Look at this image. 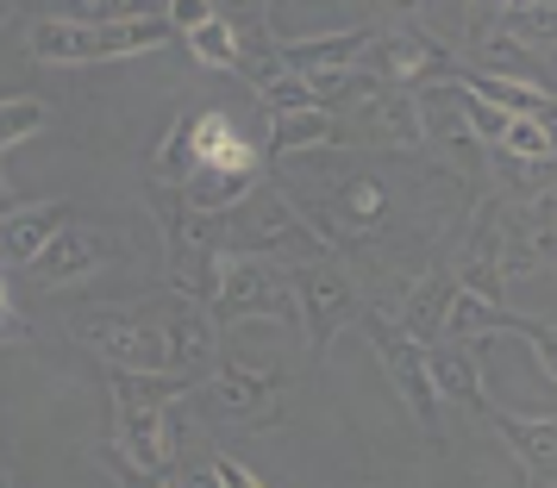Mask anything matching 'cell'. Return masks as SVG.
Wrapping results in <instances>:
<instances>
[{
    "mask_svg": "<svg viewBox=\"0 0 557 488\" xmlns=\"http://www.w3.org/2000/svg\"><path fill=\"white\" fill-rule=\"evenodd\" d=\"M201 220H207V238L226 258H270V251L301 258V263L326 258V245L301 220V207L288 201V195H276V188H263V182H257L251 195H238L232 207H220V213H201Z\"/></svg>",
    "mask_w": 557,
    "mask_h": 488,
    "instance_id": "cell-1",
    "label": "cell"
},
{
    "mask_svg": "<svg viewBox=\"0 0 557 488\" xmlns=\"http://www.w3.org/2000/svg\"><path fill=\"white\" fill-rule=\"evenodd\" d=\"M288 288H295V308H301V333L307 345H313V358H326L332 338L345 333V326H357L363 320V295H357V283L338 270L332 258H307L288 270Z\"/></svg>",
    "mask_w": 557,
    "mask_h": 488,
    "instance_id": "cell-2",
    "label": "cell"
},
{
    "mask_svg": "<svg viewBox=\"0 0 557 488\" xmlns=\"http://www.w3.org/2000/svg\"><path fill=\"white\" fill-rule=\"evenodd\" d=\"M363 333H370V351H376V363L388 370V388L407 401V413H413L426 433H438V388H432V370H426V345L382 308H363Z\"/></svg>",
    "mask_w": 557,
    "mask_h": 488,
    "instance_id": "cell-3",
    "label": "cell"
},
{
    "mask_svg": "<svg viewBox=\"0 0 557 488\" xmlns=\"http://www.w3.org/2000/svg\"><path fill=\"white\" fill-rule=\"evenodd\" d=\"M282 320L301 326L295 288L270 258H220V295H213V320Z\"/></svg>",
    "mask_w": 557,
    "mask_h": 488,
    "instance_id": "cell-4",
    "label": "cell"
},
{
    "mask_svg": "<svg viewBox=\"0 0 557 488\" xmlns=\"http://www.w3.org/2000/svg\"><path fill=\"white\" fill-rule=\"evenodd\" d=\"M76 338L107 363V370H176L163 320H138V313H82Z\"/></svg>",
    "mask_w": 557,
    "mask_h": 488,
    "instance_id": "cell-5",
    "label": "cell"
},
{
    "mask_svg": "<svg viewBox=\"0 0 557 488\" xmlns=\"http://www.w3.org/2000/svg\"><path fill=\"white\" fill-rule=\"evenodd\" d=\"M207 408L238 426H270L282 413V376L276 370H251V363H220L207 383H195Z\"/></svg>",
    "mask_w": 557,
    "mask_h": 488,
    "instance_id": "cell-6",
    "label": "cell"
},
{
    "mask_svg": "<svg viewBox=\"0 0 557 488\" xmlns=\"http://www.w3.org/2000/svg\"><path fill=\"white\" fill-rule=\"evenodd\" d=\"M113 258H120V232L70 220V226H57V238L32 258V276L45 288H70V283H82V276H95V270L113 263Z\"/></svg>",
    "mask_w": 557,
    "mask_h": 488,
    "instance_id": "cell-7",
    "label": "cell"
},
{
    "mask_svg": "<svg viewBox=\"0 0 557 488\" xmlns=\"http://www.w3.org/2000/svg\"><path fill=\"white\" fill-rule=\"evenodd\" d=\"M370 63H376V76L388 88H426V82H445L457 70L451 57L432 45L426 32H376L370 38Z\"/></svg>",
    "mask_w": 557,
    "mask_h": 488,
    "instance_id": "cell-8",
    "label": "cell"
},
{
    "mask_svg": "<svg viewBox=\"0 0 557 488\" xmlns=\"http://www.w3.org/2000/svg\"><path fill=\"white\" fill-rule=\"evenodd\" d=\"M163 338H170V358H176L182 376L207 383V376L220 370V320H213V308L170 295V308H163Z\"/></svg>",
    "mask_w": 557,
    "mask_h": 488,
    "instance_id": "cell-9",
    "label": "cell"
},
{
    "mask_svg": "<svg viewBox=\"0 0 557 488\" xmlns=\"http://www.w3.org/2000/svg\"><path fill=\"white\" fill-rule=\"evenodd\" d=\"M107 445L138 470H170L176 463V408H113Z\"/></svg>",
    "mask_w": 557,
    "mask_h": 488,
    "instance_id": "cell-10",
    "label": "cell"
},
{
    "mask_svg": "<svg viewBox=\"0 0 557 488\" xmlns=\"http://www.w3.org/2000/svg\"><path fill=\"white\" fill-rule=\"evenodd\" d=\"M26 57L32 63H51V70H82V63H107V45H101V26L95 20L45 13L26 32Z\"/></svg>",
    "mask_w": 557,
    "mask_h": 488,
    "instance_id": "cell-11",
    "label": "cell"
},
{
    "mask_svg": "<svg viewBox=\"0 0 557 488\" xmlns=\"http://www.w3.org/2000/svg\"><path fill=\"white\" fill-rule=\"evenodd\" d=\"M357 120L370 132V145H388V151H420L426 145V120H420V95L413 88H382L357 107Z\"/></svg>",
    "mask_w": 557,
    "mask_h": 488,
    "instance_id": "cell-12",
    "label": "cell"
},
{
    "mask_svg": "<svg viewBox=\"0 0 557 488\" xmlns=\"http://www.w3.org/2000/svg\"><path fill=\"white\" fill-rule=\"evenodd\" d=\"M276 38V32H270ZM370 38L376 32H320V38H276L282 70L295 76H320V70H357L370 57Z\"/></svg>",
    "mask_w": 557,
    "mask_h": 488,
    "instance_id": "cell-13",
    "label": "cell"
},
{
    "mask_svg": "<svg viewBox=\"0 0 557 488\" xmlns=\"http://www.w3.org/2000/svg\"><path fill=\"white\" fill-rule=\"evenodd\" d=\"M482 420L507 438V451L527 463V476H557V413H502V408H482Z\"/></svg>",
    "mask_w": 557,
    "mask_h": 488,
    "instance_id": "cell-14",
    "label": "cell"
},
{
    "mask_svg": "<svg viewBox=\"0 0 557 488\" xmlns=\"http://www.w3.org/2000/svg\"><path fill=\"white\" fill-rule=\"evenodd\" d=\"M70 220H76V213L63 201H20L0 220V263H26L32 270V258H38L57 238V226H70Z\"/></svg>",
    "mask_w": 557,
    "mask_h": 488,
    "instance_id": "cell-15",
    "label": "cell"
},
{
    "mask_svg": "<svg viewBox=\"0 0 557 488\" xmlns=\"http://www.w3.org/2000/svg\"><path fill=\"white\" fill-rule=\"evenodd\" d=\"M338 145V120L326 107H288V113H270V138H263V157L270 163H295L307 151H332Z\"/></svg>",
    "mask_w": 557,
    "mask_h": 488,
    "instance_id": "cell-16",
    "label": "cell"
},
{
    "mask_svg": "<svg viewBox=\"0 0 557 488\" xmlns=\"http://www.w3.org/2000/svg\"><path fill=\"white\" fill-rule=\"evenodd\" d=\"M426 370H432V388L438 401H463V408H488L482 401V345H457V338H438L426 345Z\"/></svg>",
    "mask_w": 557,
    "mask_h": 488,
    "instance_id": "cell-17",
    "label": "cell"
},
{
    "mask_svg": "<svg viewBox=\"0 0 557 488\" xmlns=\"http://www.w3.org/2000/svg\"><path fill=\"white\" fill-rule=\"evenodd\" d=\"M451 301H457V276L451 270H426L420 283L407 288V301H401L395 320H401L420 345H438V338H445V320H451Z\"/></svg>",
    "mask_w": 557,
    "mask_h": 488,
    "instance_id": "cell-18",
    "label": "cell"
},
{
    "mask_svg": "<svg viewBox=\"0 0 557 488\" xmlns=\"http://www.w3.org/2000/svg\"><path fill=\"white\" fill-rule=\"evenodd\" d=\"M145 176H151V188H188L195 182V113H176L170 120L163 145L145 163Z\"/></svg>",
    "mask_w": 557,
    "mask_h": 488,
    "instance_id": "cell-19",
    "label": "cell"
},
{
    "mask_svg": "<svg viewBox=\"0 0 557 488\" xmlns=\"http://www.w3.org/2000/svg\"><path fill=\"white\" fill-rule=\"evenodd\" d=\"M470 70L482 76H507V82H532V88H545V70L532 63L527 45H513L507 32H482L476 38V57H470Z\"/></svg>",
    "mask_w": 557,
    "mask_h": 488,
    "instance_id": "cell-20",
    "label": "cell"
},
{
    "mask_svg": "<svg viewBox=\"0 0 557 488\" xmlns=\"http://www.w3.org/2000/svg\"><path fill=\"white\" fill-rule=\"evenodd\" d=\"M188 45V57L201 63V70H226V76H238V57H245V32L232 26L226 13H213L201 32H188L182 38Z\"/></svg>",
    "mask_w": 557,
    "mask_h": 488,
    "instance_id": "cell-21",
    "label": "cell"
},
{
    "mask_svg": "<svg viewBox=\"0 0 557 488\" xmlns=\"http://www.w3.org/2000/svg\"><path fill=\"white\" fill-rule=\"evenodd\" d=\"M470 95H482V101L495 107V113H545V88H532V82H507V76H482V70H451Z\"/></svg>",
    "mask_w": 557,
    "mask_h": 488,
    "instance_id": "cell-22",
    "label": "cell"
},
{
    "mask_svg": "<svg viewBox=\"0 0 557 488\" xmlns=\"http://www.w3.org/2000/svg\"><path fill=\"white\" fill-rule=\"evenodd\" d=\"M495 32H507V38L527 45V51L557 45V7L552 0H507V13L495 20Z\"/></svg>",
    "mask_w": 557,
    "mask_h": 488,
    "instance_id": "cell-23",
    "label": "cell"
},
{
    "mask_svg": "<svg viewBox=\"0 0 557 488\" xmlns=\"http://www.w3.org/2000/svg\"><path fill=\"white\" fill-rule=\"evenodd\" d=\"M51 126V107L32 101V95H0V157L13 145H32L38 132Z\"/></svg>",
    "mask_w": 557,
    "mask_h": 488,
    "instance_id": "cell-24",
    "label": "cell"
},
{
    "mask_svg": "<svg viewBox=\"0 0 557 488\" xmlns=\"http://www.w3.org/2000/svg\"><path fill=\"white\" fill-rule=\"evenodd\" d=\"M332 188H338V195H332V207L345 213V226H376L382 207H388V201H382V182L376 176H357V170H351V176H338Z\"/></svg>",
    "mask_w": 557,
    "mask_h": 488,
    "instance_id": "cell-25",
    "label": "cell"
},
{
    "mask_svg": "<svg viewBox=\"0 0 557 488\" xmlns=\"http://www.w3.org/2000/svg\"><path fill=\"white\" fill-rule=\"evenodd\" d=\"M502 151L513 163H552V132H545V120L539 113H513L502 132Z\"/></svg>",
    "mask_w": 557,
    "mask_h": 488,
    "instance_id": "cell-26",
    "label": "cell"
},
{
    "mask_svg": "<svg viewBox=\"0 0 557 488\" xmlns=\"http://www.w3.org/2000/svg\"><path fill=\"white\" fill-rule=\"evenodd\" d=\"M257 101L270 107V113H288V107H320V95H313V82H307V76L282 70L276 82H263V88H257Z\"/></svg>",
    "mask_w": 557,
    "mask_h": 488,
    "instance_id": "cell-27",
    "label": "cell"
},
{
    "mask_svg": "<svg viewBox=\"0 0 557 488\" xmlns=\"http://www.w3.org/2000/svg\"><path fill=\"white\" fill-rule=\"evenodd\" d=\"M513 333L527 338V351L539 358V370L557 383V326H552V320H527V313H520V320H513Z\"/></svg>",
    "mask_w": 557,
    "mask_h": 488,
    "instance_id": "cell-28",
    "label": "cell"
},
{
    "mask_svg": "<svg viewBox=\"0 0 557 488\" xmlns=\"http://www.w3.org/2000/svg\"><path fill=\"white\" fill-rule=\"evenodd\" d=\"M95 463H101V470H113V483H120V488H176L163 470H138V463H126L113 445H101V451H95Z\"/></svg>",
    "mask_w": 557,
    "mask_h": 488,
    "instance_id": "cell-29",
    "label": "cell"
},
{
    "mask_svg": "<svg viewBox=\"0 0 557 488\" xmlns=\"http://www.w3.org/2000/svg\"><path fill=\"white\" fill-rule=\"evenodd\" d=\"M157 13H163V26L176 32V38H188V32H201L220 13V0H163Z\"/></svg>",
    "mask_w": 557,
    "mask_h": 488,
    "instance_id": "cell-30",
    "label": "cell"
},
{
    "mask_svg": "<svg viewBox=\"0 0 557 488\" xmlns=\"http://www.w3.org/2000/svg\"><path fill=\"white\" fill-rule=\"evenodd\" d=\"M207 470H213V488H270L251 463H238L232 451H213V458H207Z\"/></svg>",
    "mask_w": 557,
    "mask_h": 488,
    "instance_id": "cell-31",
    "label": "cell"
},
{
    "mask_svg": "<svg viewBox=\"0 0 557 488\" xmlns=\"http://www.w3.org/2000/svg\"><path fill=\"white\" fill-rule=\"evenodd\" d=\"M145 13H157L151 0H88V20H145Z\"/></svg>",
    "mask_w": 557,
    "mask_h": 488,
    "instance_id": "cell-32",
    "label": "cell"
},
{
    "mask_svg": "<svg viewBox=\"0 0 557 488\" xmlns=\"http://www.w3.org/2000/svg\"><path fill=\"white\" fill-rule=\"evenodd\" d=\"M220 13H238V20H257V26H263V13H270V0H220Z\"/></svg>",
    "mask_w": 557,
    "mask_h": 488,
    "instance_id": "cell-33",
    "label": "cell"
},
{
    "mask_svg": "<svg viewBox=\"0 0 557 488\" xmlns=\"http://www.w3.org/2000/svg\"><path fill=\"white\" fill-rule=\"evenodd\" d=\"M0 345H26V326L13 313H0Z\"/></svg>",
    "mask_w": 557,
    "mask_h": 488,
    "instance_id": "cell-34",
    "label": "cell"
},
{
    "mask_svg": "<svg viewBox=\"0 0 557 488\" xmlns=\"http://www.w3.org/2000/svg\"><path fill=\"white\" fill-rule=\"evenodd\" d=\"M20 207V195H13V182H7V157H0V220Z\"/></svg>",
    "mask_w": 557,
    "mask_h": 488,
    "instance_id": "cell-35",
    "label": "cell"
},
{
    "mask_svg": "<svg viewBox=\"0 0 557 488\" xmlns=\"http://www.w3.org/2000/svg\"><path fill=\"white\" fill-rule=\"evenodd\" d=\"M45 13H63V20H82V13H88V0H45Z\"/></svg>",
    "mask_w": 557,
    "mask_h": 488,
    "instance_id": "cell-36",
    "label": "cell"
},
{
    "mask_svg": "<svg viewBox=\"0 0 557 488\" xmlns=\"http://www.w3.org/2000/svg\"><path fill=\"white\" fill-rule=\"evenodd\" d=\"M539 120H545V132H552V163H557V107L545 101V113H539Z\"/></svg>",
    "mask_w": 557,
    "mask_h": 488,
    "instance_id": "cell-37",
    "label": "cell"
},
{
    "mask_svg": "<svg viewBox=\"0 0 557 488\" xmlns=\"http://www.w3.org/2000/svg\"><path fill=\"white\" fill-rule=\"evenodd\" d=\"M182 488H213V470H207V463H201V470H195V476H188V483H182Z\"/></svg>",
    "mask_w": 557,
    "mask_h": 488,
    "instance_id": "cell-38",
    "label": "cell"
},
{
    "mask_svg": "<svg viewBox=\"0 0 557 488\" xmlns=\"http://www.w3.org/2000/svg\"><path fill=\"white\" fill-rule=\"evenodd\" d=\"M0 488H13V470H7V451H0Z\"/></svg>",
    "mask_w": 557,
    "mask_h": 488,
    "instance_id": "cell-39",
    "label": "cell"
},
{
    "mask_svg": "<svg viewBox=\"0 0 557 488\" xmlns=\"http://www.w3.org/2000/svg\"><path fill=\"white\" fill-rule=\"evenodd\" d=\"M0 313H13V308H7V270H0Z\"/></svg>",
    "mask_w": 557,
    "mask_h": 488,
    "instance_id": "cell-40",
    "label": "cell"
},
{
    "mask_svg": "<svg viewBox=\"0 0 557 488\" xmlns=\"http://www.w3.org/2000/svg\"><path fill=\"white\" fill-rule=\"evenodd\" d=\"M545 195H552V201H557V182H552V188H545Z\"/></svg>",
    "mask_w": 557,
    "mask_h": 488,
    "instance_id": "cell-41",
    "label": "cell"
},
{
    "mask_svg": "<svg viewBox=\"0 0 557 488\" xmlns=\"http://www.w3.org/2000/svg\"><path fill=\"white\" fill-rule=\"evenodd\" d=\"M545 201H552V195H545ZM552 220H557V201H552Z\"/></svg>",
    "mask_w": 557,
    "mask_h": 488,
    "instance_id": "cell-42",
    "label": "cell"
},
{
    "mask_svg": "<svg viewBox=\"0 0 557 488\" xmlns=\"http://www.w3.org/2000/svg\"><path fill=\"white\" fill-rule=\"evenodd\" d=\"M0 26H7V7H0Z\"/></svg>",
    "mask_w": 557,
    "mask_h": 488,
    "instance_id": "cell-43",
    "label": "cell"
},
{
    "mask_svg": "<svg viewBox=\"0 0 557 488\" xmlns=\"http://www.w3.org/2000/svg\"><path fill=\"white\" fill-rule=\"evenodd\" d=\"M151 7H163V0H151Z\"/></svg>",
    "mask_w": 557,
    "mask_h": 488,
    "instance_id": "cell-44",
    "label": "cell"
},
{
    "mask_svg": "<svg viewBox=\"0 0 557 488\" xmlns=\"http://www.w3.org/2000/svg\"><path fill=\"white\" fill-rule=\"evenodd\" d=\"M552 488H557V476H552Z\"/></svg>",
    "mask_w": 557,
    "mask_h": 488,
    "instance_id": "cell-45",
    "label": "cell"
}]
</instances>
